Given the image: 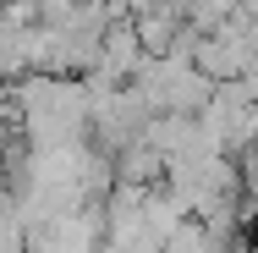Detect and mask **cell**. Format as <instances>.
Returning a JSON list of instances; mask_svg holds the SVG:
<instances>
[{"mask_svg":"<svg viewBox=\"0 0 258 253\" xmlns=\"http://www.w3.org/2000/svg\"><path fill=\"white\" fill-rule=\"evenodd\" d=\"M138 66H143V50H138V33H132V22H110V28H104V39H99V61H94V72L126 88Z\"/></svg>","mask_w":258,"mask_h":253,"instance_id":"1","label":"cell"},{"mask_svg":"<svg viewBox=\"0 0 258 253\" xmlns=\"http://www.w3.org/2000/svg\"><path fill=\"white\" fill-rule=\"evenodd\" d=\"M115 182H121V187L154 193L159 182H165V160H159L154 149H143V143H126V149L115 154Z\"/></svg>","mask_w":258,"mask_h":253,"instance_id":"2","label":"cell"},{"mask_svg":"<svg viewBox=\"0 0 258 253\" xmlns=\"http://www.w3.org/2000/svg\"><path fill=\"white\" fill-rule=\"evenodd\" d=\"M132 33H138V50L143 55H165L170 44H176V33H181V17H176L170 6H159V11L132 17Z\"/></svg>","mask_w":258,"mask_h":253,"instance_id":"3","label":"cell"},{"mask_svg":"<svg viewBox=\"0 0 258 253\" xmlns=\"http://www.w3.org/2000/svg\"><path fill=\"white\" fill-rule=\"evenodd\" d=\"M242 253H258V237H253V242H242Z\"/></svg>","mask_w":258,"mask_h":253,"instance_id":"4","label":"cell"}]
</instances>
